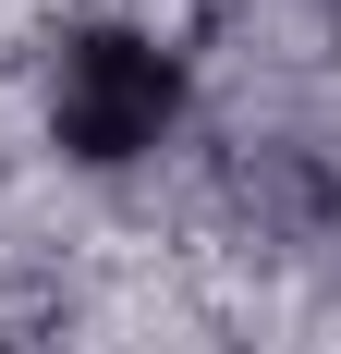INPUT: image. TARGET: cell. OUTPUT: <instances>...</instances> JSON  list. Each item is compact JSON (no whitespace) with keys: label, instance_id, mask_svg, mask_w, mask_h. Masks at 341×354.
I'll use <instances>...</instances> for the list:
<instances>
[{"label":"cell","instance_id":"cell-1","mask_svg":"<svg viewBox=\"0 0 341 354\" xmlns=\"http://www.w3.org/2000/svg\"><path fill=\"white\" fill-rule=\"evenodd\" d=\"M170 110H183V73H170L159 37L98 25V37H73V49H61V98H49V122H61L73 159L122 171V159H146V147L170 135Z\"/></svg>","mask_w":341,"mask_h":354}]
</instances>
